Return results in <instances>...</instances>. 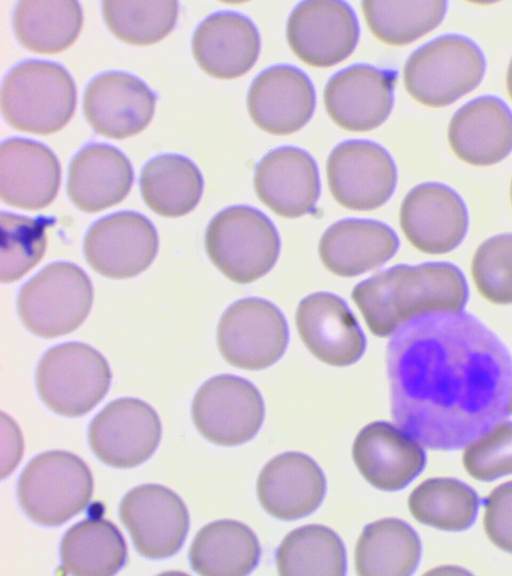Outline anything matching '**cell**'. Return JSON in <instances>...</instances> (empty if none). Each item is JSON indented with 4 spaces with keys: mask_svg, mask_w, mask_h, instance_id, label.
<instances>
[{
    "mask_svg": "<svg viewBox=\"0 0 512 576\" xmlns=\"http://www.w3.org/2000/svg\"><path fill=\"white\" fill-rule=\"evenodd\" d=\"M161 422L146 402L130 397L116 399L91 421L89 445L94 455L114 468H132L149 459L161 439Z\"/></svg>",
    "mask_w": 512,
    "mask_h": 576,
    "instance_id": "9a60e30c",
    "label": "cell"
},
{
    "mask_svg": "<svg viewBox=\"0 0 512 576\" xmlns=\"http://www.w3.org/2000/svg\"><path fill=\"white\" fill-rule=\"evenodd\" d=\"M479 499L465 483L451 478L428 479L408 498L412 516L420 523L444 530L469 528L477 515Z\"/></svg>",
    "mask_w": 512,
    "mask_h": 576,
    "instance_id": "d590c367",
    "label": "cell"
},
{
    "mask_svg": "<svg viewBox=\"0 0 512 576\" xmlns=\"http://www.w3.org/2000/svg\"><path fill=\"white\" fill-rule=\"evenodd\" d=\"M471 273L478 292L495 304H512V233L488 238L477 248Z\"/></svg>",
    "mask_w": 512,
    "mask_h": 576,
    "instance_id": "f35d334b",
    "label": "cell"
},
{
    "mask_svg": "<svg viewBox=\"0 0 512 576\" xmlns=\"http://www.w3.org/2000/svg\"><path fill=\"white\" fill-rule=\"evenodd\" d=\"M255 533L235 520H217L202 527L189 549L192 569L204 576H243L254 570L260 558Z\"/></svg>",
    "mask_w": 512,
    "mask_h": 576,
    "instance_id": "f1b7e54d",
    "label": "cell"
},
{
    "mask_svg": "<svg viewBox=\"0 0 512 576\" xmlns=\"http://www.w3.org/2000/svg\"><path fill=\"white\" fill-rule=\"evenodd\" d=\"M139 183L145 204L167 218L191 212L198 205L204 188L198 167L179 154H161L147 161Z\"/></svg>",
    "mask_w": 512,
    "mask_h": 576,
    "instance_id": "f546056e",
    "label": "cell"
},
{
    "mask_svg": "<svg viewBox=\"0 0 512 576\" xmlns=\"http://www.w3.org/2000/svg\"><path fill=\"white\" fill-rule=\"evenodd\" d=\"M326 173L333 198L354 211L384 205L397 182L393 158L384 147L369 140H347L336 145L328 156Z\"/></svg>",
    "mask_w": 512,
    "mask_h": 576,
    "instance_id": "8fae6325",
    "label": "cell"
},
{
    "mask_svg": "<svg viewBox=\"0 0 512 576\" xmlns=\"http://www.w3.org/2000/svg\"><path fill=\"white\" fill-rule=\"evenodd\" d=\"M448 140L454 154L473 166H490L512 151V112L498 97H477L452 116Z\"/></svg>",
    "mask_w": 512,
    "mask_h": 576,
    "instance_id": "484cf974",
    "label": "cell"
},
{
    "mask_svg": "<svg viewBox=\"0 0 512 576\" xmlns=\"http://www.w3.org/2000/svg\"><path fill=\"white\" fill-rule=\"evenodd\" d=\"M510 411L512 412V399H511V404H510Z\"/></svg>",
    "mask_w": 512,
    "mask_h": 576,
    "instance_id": "ee69618b",
    "label": "cell"
},
{
    "mask_svg": "<svg viewBox=\"0 0 512 576\" xmlns=\"http://www.w3.org/2000/svg\"><path fill=\"white\" fill-rule=\"evenodd\" d=\"M258 500L272 517L292 521L314 512L325 496L326 480L318 464L300 452L272 458L256 484Z\"/></svg>",
    "mask_w": 512,
    "mask_h": 576,
    "instance_id": "cb8c5ba5",
    "label": "cell"
},
{
    "mask_svg": "<svg viewBox=\"0 0 512 576\" xmlns=\"http://www.w3.org/2000/svg\"><path fill=\"white\" fill-rule=\"evenodd\" d=\"M484 529L493 544L512 553V481L498 486L486 498Z\"/></svg>",
    "mask_w": 512,
    "mask_h": 576,
    "instance_id": "60d3db41",
    "label": "cell"
},
{
    "mask_svg": "<svg viewBox=\"0 0 512 576\" xmlns=\"http://www.w3.org/2000/svg\"><path fill=\"white\" fill-rule=\"evenodd\" d=\"M53 224L51 218H31L10 212H1V268L2 283L19 280L43 258L46 229Z\"/></svg>",
    "mask_w": 512,
    "mask_h": 576,
    "instance_id": "74e56055",
    "label": "cell"
},
{
    "mask_svg": "<svg viewBox=\"0 0 512 576\" xmlns=\"http://www.w3.org/2000/svg\"><path fill=\"white\" fill-rule=\"evenodd\" d=\"M253 183L259 200L285 218L312 212L320 196L317 164L295 146L277 147L265 154L256 165Z\"/></svg>",
    "mask_w": 512,
    "mask_h": 576,
    "instance_id": "44dd1931",
    "label": "cell"
},
{
    "mask_svg": "<svg viewBox=\"0 0 512 576\" xmlns=\"http://www.w3.org/2000/svg\"><path fill=\"white\" fill-rule=\"evenodd\" d=\"M60 558L66 572L77 576H110L126 563L127 547L118 528L107 519L89 517L63 536Z\"/></svg>",
    "mask_w": 512,
    "mask_h": 576,
    "instance_id": "1f68e13d",
    "label": "cell"
},
{
    "mask_svg": "<svg viewBox=\"0 0 512 576\" xmlns=\"http://www.w3.org/2000/svg\"><path fill=\"white\" fill-rule=\"evenodd\" d=\"M192 51L199 67L218 79H234L247 73L260 53L255 24L235 11L207 16L194 31Z\"/></svg>",
    "mask_w": 512,
    "mask_h": 576,
    "instance_id": "d4e9b609",
    "label": "cell"
},
{
    "mask_svg": "<svg viewBox=\"0 0 512 576\" xmlns=\"http://www.w3.org/2000/svg\"><path fill=\"white\" fill-rule=\"evenodd\" d=\"M447 5L445 0H365L361 2V9L369 30L378 40L402 46L439 26Z\"/></svg>",
    "mask_w": 512,
    "mask_h": 576,
    "instance_id": "e575fe53",
    "label": "cell"
},
{
    "mask_svg": "<svg viewBox=\"0 0 512 576\" xmlns=\"http://www.w3.org/2000/svg\"><path fill=\"white\" fill-rule=\"evenodd\" d=\"M463 465L473 478L492 481L512 473V422H502L469 445Z\"/></svg>",
    "mask_w": 512,
    "mask_h": 576,
    "instance_id": "ab89813d",
    "label": "cell"
},
{
    "mask_svg": "<svg viewBox=\"0 0 512 576\" xmlns=\"http://www.w3.org/2000/svg\"><path fill=\"white\" fill-rule=\"evenodd\" d=\"M400 227L417 250L444 254L463 241L468 211L462 198L445 184L427 182L413 187L400 207Z\"/></svg>",
    "mask_w": 512,
    "mask_h": 576,
    "instance_id": "2e32d148",
    "label": "cell"
},
{
    "mask_svg": "<svg viewBox=\"0 0 512 576\" xmlns=\"http://www.w3.org/2000/svg\"><path fill=\"white\" fill-rule=\"evenodd\" d=\"M247 109L261 130L273 135L292 134L304 127L313 115V83L295 66H270L250 84Z\"/></svg>",
    "mask_w": 512,
    "mask_h": 576,
    "instance_id": "ffe728a7",
    "label": "cell"
},
{
    "mask_svg": "<svg viewBox=\"0 0 512 576\" xmlns=\"http://www.w3.org/2000/svg\"><path fill=\"white\" fill-rule=\"evenodd\" d=\"M94 298L86 273L70 262L44 267L19 291L17 311L25 328L46 339L75 331L86 320Z\"/></svg>",
    "mask_w": 512,
    "mask_h": 576,
    "instance_id": "52a82bcc",
    "label": "cell"
},
{
    "mask_svg": "<svg viewBox=\"0 0 512 576\" xmlns=\"http://www.w3.org/2000/svg\"><path fill=\"white\" fill-rule=\"evenodd\" d=\"M485 69V57L474 41L459 34H445L420 46L408 57L403 81L414 100L439 108L474 90Z\"/></svg>",
    "mask_w": 512,
    "mask_h": 576,
    "instance_id": "277c9868",
    "label": "cell"
},
{
    "mask_svg": "<svg viewBox=\"0 0 512 576\" xmlns=\"http://www.w3.org/2000/svg\"><path fill=\"white\" fill-rule=\"evenodd\" d=\"M154 92L140 78L126 72H103L87 84L83 94L86 120L98 134L124 139L140 133L152 120Z\"/></svg>",
    "mask_w": 512,
    "mask_h": 576,
    "instance_id": "ac0fdd59",
    "label": "cell"
},
{
    "mask_svg": "<svg viewBox=\"0 0 512 576\" xmlns=\"http://www.w3.org/2000/svg\"><path fill=\"white\" fill-rule=\"evenodd\" d=\"M111 370L105 357L81 342H66L47 350L35 374L38 395L54 413L80 417L107 394Z\"/></svg>",
    "mask_w": 512,
    "mask_h": 576,
    "instance_id": "ba28073f",
    "label": "cell"
},
{
    "mask_svg": "<svg viewBox=\"0 0 512 576\" xmlns=\"http://www.w3.org/2000/svg\"><path fill=\"white\" fill-rule=\"evenodd\" d=\"M76 86L60 64L25 60L9 70L1 87V110L19 131L51 134L62 129L76 107Z\"/></svg>",
    "mask_w": 512,
    "mask_h": 576,
    "instance_id": "3957f363",
    "label": "cell"
},
{
    "mask_svg": "<svg viewBox=\"0 0 512 576\" xmlns=\"http://www.w3.org/2000/svg\"><path fill=\"white\" fill-rule=\"evenodd\" d=\"M289 342L285 316L272 302L246 297L232 303L217 327L222 357L232 366L262 370L276 363Z\"/></svg>",
    "mask_w": 512,
    "mask_h": 576,
    "instance_id": "9c48e42d",
    "label": "cell"
},
{
    "mask_svg": "<svg viewBox=\"0 0 512 576\" xmlns=\"http://www.w3.org/2000/svg\"><path fill=\"white\" fill-rule=\"evenodd\" d=\"M398 248L399 239L388 225L348 218L325 230L318 252L327 270L340 277H354L382 266Z\"/></svg>",
    "mask_w": 512,
    "mask_h": 576,
    "instance_id": "83f0119b",
    "label": "cell"
},
{
    "mask_svg": "<svg viewBox=\"0 0 512 576\" xmlns=\"http://www.w3.org/2000/svg\"><path fill=\"white\" fill-rule=\"evenodd\" d=\"M102 14L110 31L120 40L149 45L163 39L174 28L178 2L105 0Z\"/></svg>",
    "mask_w": 512,
    "mask_h": 576,
    "instance_id": "8d00e7d4",
    "label": "cell"
},
{
    "mask_svg": "<svg viewBox=\"0 0 512 576\" xmlns=\"http://www.w3.org/2000/svg\"><path fill=\"white\" fill-rule=\"evenodd\" d=\"M276 566L283 576L346 573L345 547L330 528L309 524L289 532L276 551Z\"/></svg>",
    "mask_w": 512,
    "mask_h": 576,
    "instance_id": "836d02e7",
    "label": "cell"
},
{
    "mask_svg": "<svg viewBox=\"0 0 512 576\" xmlns=\"http://www.w3.org/2000/svg\"><path fill=\"white\" fill-rule=\"evenodd\" d=\"M83 21L76 0H20L13 14L19 42L36 53H58L78 37Z\"/></svg>",
    "mask_w": 512,
    "mask_h": 576,
    "instance_id": "d6a6232c",
    "label": "cell"
},
{
    "mask_svg": "<svg viewBox=\"0 0 512 576\" xmlns=\"http://www.w3.org/2000/svg\"><path fill=\"white\" fill-rule=\"evenodd\" d=\"M506 85H507L508 94L510 96V99L512 100V58L510 60V63L508 65V69H507Z\"/></svg>",
    "mask_w": 512,
    "mask_h": 576,
    "instance_id": "b9f144b4",
    "label": "cell"
},
{
    "mask_svg": "<svg viewBox=\"0 0 512 576\" xmlns=\"http://www.w3.org/2000/svg\"><path fill=\"white\" fill-rule=\"evenodd\" d=\"M353 461L363 478L382 491H398L425 466V453L402 429L385 421L363 427L352 446Z\"/></svg>",
    "mask_w": 512,
    "mask_h": 576,
    "instance_id": "603a6c76",
    "label": "cell"
},
{
    "mask_svg": "<svg viewBox=\"0 0 512 576\" xmlns=\"http://www.w3.org/2000/svg\"><path fill=\"white\" fill-rule=\"evenodd\" d=\"M61 182V167L46 145L9 138L0 147V196L4 203L27 211L51 204Z\"/></svg>",
    "mask_w": 512,
    "mask_h": 576,
    "instance_id": "7402d4cb",
    "label": "cell"
},
{
    "mask_svg": "<svg viewBox=\"0 0 512 576\" xmlns=\"http://www.w3.org/2000/svg\"><path fill=\"white\" fill-rule=\"evenodd\" d=\"M191 414L196 429L206 440L220 446H236L257 434L265 406L251 382L225 374L200 386L192 401Z\"/></svg>",
    "mask_w": 512,
    "mask_h": 576,
    "instance_id": "30bf717a",
    "label": "cell"
},
{
    "mask_svg": "<svg viewBox=\"0 0 512 576\" xmlns=\"http://www.w3.org/2000/svg\"><path fill=\"white\" fill-rule=\"evenodd\" d=\"M396 73L369 64H353L327 81L324 105L340 128L366 132L379 127L394 103Z\"/></svg>",
    "mask_w": 512,
    "mask_h": 576,
    "instance_id": "e0dca14e",
    "label": "cell"
},
{
    "mask_svg": "<svg viewBox=\"0 0 512 576\" xmlns=\"http://www.w3.org/2000/svg\"><path fill=\"white\" fill-rule=\"evenodd\" d=\"M421 544L406 522L384 518L368 524L358 538L355 567L360 576H408L418 566Z\"/></svg>",
    "mask_w": 512,
    "mask_h": 576,
    "instance_id": "4dcf8cb0",
    "label": "cell"
},
{
    "mask_svg": "<svg viewBox=\"0 0 512 576\" xmlns=\"http://www.w3.org/2000/svg\"><path fill=\"white\" fill-rule=\"evenodd\" d=\"M391 414L422 445L459 449L508 417L512 356L466 312L418 315L387 346Z\"/></svg>",
    "mask_w": 512,
    "mask_h": 576,
    "instance_id": "6da1fadb",
    "label": "cell"
},
{
    "mask_svg": "<svg viewBox=\"0 0 512 576\" xmlns=\"http://www.w3.org/2000/svg\"><path fill=\"white\" fill-rule=\"evenodd\" d=\"M286 38L293 53L313 67H330L355 49L359 24L352 7L337 0H305L290 13Z\"/></svg>",
    "mask_w": 512,
    "mask_h": 576,
    "instance_id": "5bb4252c",
    "label": "cell"
},
{
    "mask_svg": "<svg viewBox=\"0 0 512 576\" xmlns=\"http://www.w3.org/2000/svg\"><path fill=\"white\" fill-rule=\"evenodd\" d=\"M351 298L370 332L388 337L418 315L461 311L468 300V285L451 263L399 264L358 283Z\"/></svg>",
    "mask_w": 512,
    "mask_h": 576,
    "instance_id": "7a4b0ae2",
    "label": "cell"
},
{
    "mask_svg": "<svg viewBox=\"0 0 512 576\" xmlns=\"http://www.w3.org/2000/svg\"><path fill=\"white\" fill-rule=\"evenodd\" d=\"M280 247V237L272 221L246 205L230 206L218 212L205 233L210 260L223 275L238 284L265 276L276 264Z\"/></svg>",
    "mask_w": 512,
    "mask_h": 576,
    "instance_id": "5b68a950",
    "label": "cell"
},
{
    "mask_svg": "<svg viewBox=\"0 0 512 576\" xmlns=\"http://www.w3.org/2000/svg\"><path fill=\"white\" fill-rule=\"evenodd\" d=\"M83 252L90 267L112 279L144 272L158 252V234L152 222L135 211H120L94 222L88 229Z\"/></svg>",
    "mask_w": 512,
    "mask_h": 576,
    "instance_id": "4fadbf2b",
    "label": "cell"
},
{
    "mask_svg": "<svg viewBox=\"0 0 512 576\" xmlns=\"http://www.w3.org/2000/svg\"><path fill=\"white\" fill-rule=\"evenodd\" d=\"M119 517L136 551L153 560L176 554L190 524L183 500L160 484H143L128 491L120 502Z\"/></svg>",
    "mask_w": 512,
    "mask_h": 576,
    "instance_id": "7c38bea8",
    "label": "cell"
},
{
    "mask_svg": "<svg viewBox=\"0 0 512 576\" xmlns=\"http://www.w3.org/2000/svg\"><path fill=\"white\" fill-rule=\"evenodd\" d=\"M295 322L309 352L325 364L343 367L357 362L365 352L366 338L346 302L329 292L303 298Z\"/></svg>",
    "mask_w": 512,
    "mask_h": 576,
    "instance_id": "d6986e66",
    "label": "cell"
},
{
    "mask_svg": "<svg viewBox=\"0 0 512 576\" xmlns=\"http://www.w3.org/2000/svg\"><path fill=\"white\" fill-rule=\"evenodd\" d=\"M133 179L132 165L124 153L108 144L91 143L71 160L66 190L79 210L96 213L120 203Z\"/></svg>",
    "mask_w": 512,
    "mask_h": 576,
    "instance_id": "4316f807",
    "label": "cell"
},
{
    "mask_svg": "<svg viewBox=\"0 0 512 576\" xmlns=\"http://www.w3.org/2000/svg\"><path fill=\"white\" fill-rule=\"evenodd\" d=\"M510 197H511V203H512V181H511V186H510Z\"/></svg>",
    "mask_w": 512,
    "mask_h": 576,
    "instance_id": "7bdbcfd3",
    "label": "cell"
},
{
    "mask_svg": "<svg viewBox=\"0 0 512 576\" xmlns=\"http://www.w3.org/2000/svg\"><path fill=\"white\" fill-rule=\"evenodd\" d=\"M89 467L63 450L34 457L22 471L17 496L24 513L35 523L55 527L84 510L93 494Z\"/></svg>",
    "mask_w": 512,
    "mask_h": 576,
    "instance_id": "8992f818",
    "label": "cell"
}]
</instances>
